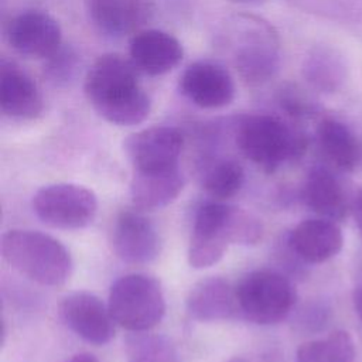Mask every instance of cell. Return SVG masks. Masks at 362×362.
Masks as SVG:
<instances>
[{
	"label": "cell",
	"mask_w": 362,
	"mask_h": 362,
	"mask_svg": "<svg viewBox=\"0 0 362 362\" xmlns=\"http://www.w3.org/2000/svg\"><path fill=\"white\" fill-rule=\"evenodd\" d=\"M130 58L119 54L99 57L88 69L83 92L93 110L116 126H136L151 110V100L139 81Z\"/></svg>",
	"instance_id": "obj_1"
},
{
	"label": "cell",
	"mask_w": 362,
	"mask_h": 362,
	"mask_svg": "<svg viewBox=\"0 0 362 362\" xmlns=\"http://www.w3.org/2000/svg\"><path fill=\"white\" fill-rule=\"evenodd\" d=\"M262 235V222L252 212L222 201H206L195 212L188 262L194 269L211 267L230 245H256Z\"/></svg>",
	"instance_id": "obj_2"
},
{
	"label": "cell",
	"mask_w": 362,
	"mask_h": 362,
	"mask_svg": "<svg viewBox=\"0 0 362 362\" xmlns=\"http://www.w3.org/2000/svg\"><path fill=\"white\" fill-rule=\"evenodd\" d=\"M222 45L232 64L247 85L257 86L270 81L280 65V41L274 28L255 16H238L226 24Z\"/></svg>",
	"instance_id": "obj_3"
},
{
	"label": "cell",
	"mask_w": 362,
	"mask_h": 362,
	"mask_svg": "<svg viewBox=\"0 0 362 362\" xmlns=\"http://www.w3.org/2000/svg\"><path fill=\"white\" fill-rule=\"evenodd\" d=\"M0 252L13 269L41 286H62L74 270L69 250L58 239L38 230L4 232L0 239Z\"/></svg>",
	"instance_id": "obj_4"
},
{
	"label": "cell",
	"mask_w": 362,
	"mask_h": 362,
	"mask_svg": "<svg viewBox=\"0 0 362 362\" xmlns=\"http://www.w3.org/2000/svg\"><path fill=\"white\" fill-rule=\"evenodd\" d=\"M235 141L240 153L266 173L303 154L307 140L301 132L274 115H250L239 120Z\"/></svg>",
	"instance_id": "obj_5"
},
{
	"label": "cell",
	"mask_w": 362,
	"mask_h": 362,
	"mask_svg": "<svg viewBox=\"0 0 362 362\" xmlns=\"http://www.w3.org/2000/svg\"><path fill=\"white\" fill-rule=\"evenodd\" d=\"M107 305L115 322L132 332L154 328L165 314V297L160 283L140 273L115 280Z\"/></svg>",
	"instance_id": "obj_6"
},
{
	"label": "cell",
	"mask_w": 362,
	"mask_h": 362,
	"mask_svg": "<svg viewBox=\"0 0 362 362\" xmlns=\"http://www.w3.org/2000/svg\"><path fill=\"white\" fill-rule=\"evenodd\" d=\"M239 311L252 322L273 325L283 321L296 304V288L277 270L256 269L235 286Z\"/></svg>",
	"instance_id": "obj_7"
},
{
	"label": "cell",
	"mask_w": 362,
	"mask_h": 362,
	"mask_svg": "<svg viewBox=\"0 0 362 362\" xmlns=\"http://www.w3.org/2000/svg\"><path fill=\"white\" fill-rule=\"evenodd\" d=\"M33 211L45 225L74 230L92 223L98 212L95 192L83 185L57 182L40 188L33 197Z\"/></svg>",
	"instance_id": "obj_8"
},
{
	"label": "cell",
	"mask_w": 362,
	"mask_h": 362,
	"mask_svg": "<svg viewBox=\"0 0 362 362\" xmlns=\"http://www.w3.org/2000/svg\"><path fill=\"white\" fill-rule=\"evenodd\" d=\"M182 134L171 126H150L124 140V153L133 171H158L178 167Z\"/></svg>",
	"instance_id": "obj_9"
},
{
	"label": "cell",
	"mask_w": 362,
	"mask_h": 362,
	"mask_svg": "<svg viewBox=\"0 0 362 362\" xmlns=\"http://www.w3.org/2000/svg\"><path fill=\"white\" fill-rule=\"evenodd\" d=\"M8 45L30 58L47 59L62 47V31L58 21L42 10H25L6 25Z\"/></svg>",
	"instance_id": "obj_10"
},
{
	"label": "cell",
	"mask_w": 362,
	"mask_h": 362,
	"mask_svg": "<svg viewBox=\"0 0 362 362\" xmlns=\"http://www.w3.org/2000/svg\"><path fill=\"white\" fill-rule=\"evenodd\" d=\"M59 315L72 332L92 345H105L115 337L116 322L109 305L89 291L65 296L59 304Z\"/></svg>",
	"instance_id": "obj_11"
},
{
	"label": "cell",
	"mask_w": 362,
	"mask_h": 362,
	"mask_svg": "<svg viewBox=\"0 0 362 362\" xmlns=\"http://www.w3.org/2000/svg\"><path fill=\"white\" fill-rule=\"evenodd\" d=\"M180 92L202 109H221L235 99V82L230 72L212 61H195L180 76Z\"/></svg>",
	"instance_id": "obj_12"
},
{
	"label": "cell",
	"mask_w": 362,
	"mask_h": 362,
	"mask_svg": "<svg viewBox=\"0 0 362 362\" xmlns=\"http://www.w3.org/2000/svg\"><path fill=\"white\" fill-rule=\"evenodd\" d=\"M112 247L119 259L132 264L154 260L160 253V236L153 222L137 211H122L112 229Z\"/></svg>",
	"instance_id": "obj_13"
},
{
	"label": "cell",
	"mask_w": 362,
	"mask_h": 362,
	"mask_svg": "<svg viewBox=\"0 0 362 362\" xmlns=\"http://www.w3.org/2000/svg\"><path fill=\"white\" fill-rule=\"evenodd\" d=\"M184 48L170 33L143 28L132 35L129 58L140 74L160 76L173 71L182 59Z\"/></svg>",
	"instance_id": "obj_14"
},
{
	"label": "cell",
	"mask_w": 362,
	"mask_h": 362,
	"mask_svg": "<svg viewBox=\"0 0 362 362\" xmlns=\"http://www.w3.org/2000/svg\"><path fill=\"white\" fill-rule=\"evenodd\" d=\"M92 24L105 35L124 37L136 34L154 16L153 0H88Z\"/></svg>",
	"instance_id": "obj_15"
},
{
	"label": "cell",
	"mask_w": 362,
	"mask_h": 362,
	"mask_svg": "<svg viewBox=\"0 0 362 362\" xmlns=\"http://www.w3.org/2000/svg\"><path fill=\"white\" fill-rule=\"evenodd\" d=\"M0 109L7 117L17 120L35 119L44 109V100L34 79L6 58L0 61Z\"/></svg>",
	"instance_id": "obj_16"
},
{
	"label": "cell",
	"mask_w": 362,
	"mask_h": 362,
	"mask_svg": "<svg viewBox=\"0 0 362 362\" xmlns=\"http://www.w3.org/2000/svg\"><path fill=\"white\" fill-rule=\"evenodd\" d=\"M185 307L189 317L201 322L229 320L239 311L236 288L223 277H205L189 288Z\"/></svg>",
	"instance_id": "obj_17"
},
{
	"label": "cell",
	"mask_w": 362,
	"mask_h": 362,
	"mask_svg": "<svg viewBox=\"0 0 362 362\" xmlns=\"http://www.w3.org/2000/svg\"><path fill=\"white\" fill-rule=\"evenodd\" d=\"M291 252L305 263H322L342 247L344 236L335 221L313 218L300 222L288 235Z\"/></svg>",
	"instance_id": "obj_18"
},
{
	"label": "cell",
	"mask_w": 362,
	"mask_h": 362,
	"mask_svg": "<svg viewBox=\"0 0 362 362\" xmlns=\"http://www.w3.org/2000/svg\"><path fill=\"white\" fill-rule=\"evenodd\" d=\"M301 75L311 90L321 95H334L344 88L348 79V62L339 48L320 42L305 52Z\"/></svg>",
	"instance_id": "obj_19"
},
{
	"label": "cell",
	"mask_w": 362,
	"mask_h": 362,
	"mask_svg": "<svg viewBox=\"0 0 362 362\" xmlns=\"http://www.w3.org/2000/svg\"><path fill=\"white\" fill-rule=\"evenodd\" d=\"M303 202L321 218L339 221L348 212L345 189L339 178L327 165L308 170L301 187Z\"/></svg>",
	"instance_id": "obj_20"
},
{
	"label": "cell",
	"mask_w": 362,
	"mask_h": 362,
	"mask_svg": "<svg viewBox=\"0 0 362 362\" xmlns=\"http://www.w3.org/2000/svg\"><path fill=\"white\" fill-rule=\"evenodd\" d=\"M184 188L180 167L158 171H133L130 198L140 211L160 209L177 199Z\"/></svg>",
	"instance_id": "obj_21"
},
{
	"label": "cell",
	"mask_w": 362,
	"mask_h": 362,
	"mask_svg": "<svg viewBox=\"0 0 362 362\" xmlns=\"http://www.w3.org/2000/svg\"><path fill=\"white\" fill-rule=\"evenodd\" d=\"M315 140L325 160L335 168L352 171L362 161V143L344 122L335 117L320 120Z\"/></svg>",
	"instance_id": "obj_22"
},
{
	"label": "cell",
	"mask_w": 362,
	"mask_h": 362,
	"mask_svg": "<svg viewBox=\"0 0 362 362\" xmlns=\"http://www.w3.org/2000/svg\"><path fill=\"white\" fill-rule=\"evenodd\" d=\"M243 184L245 170L233 158L211 160L202 165L199 173L201 188L216 201L235 197Z\"/></svg>",
	"instance_id": "obj_23"
},
{
	"label": "cell",
	"mask_w": 362,
	"mask_h": 362,
	"mask_svg": "<svg viewBox=\"0 0 362 362\" xmlns=\"http://www.w3.org/2000/svg\"><path fill=\"white\" fill-rule=\"evenodd\" d=\"M355 358L354 339L342 329L304 342L296 352V362H355Z\"/></svg>",
	"instance_id": "obj_24"
},
{
	"label": "cell",
	"mask_w": 362,
	"mask_h": 362,
	"mask_svg": "<svg viewBox=\"0 0 362 362\" xmlns=\"http://www.w3.org/2000/svg\"><path fill=\"white\" fill-rule=\"evenodd\" d=\"M124 345L126 362H181L175 345L161 334L133 332Z\"/></svg>",
	"instance_id": "obj_25"
},
{
	"label": "cell",
	"mask_w": 362,
	"mask_h": 362,
	"mask_svg": "<svg viewBox=\"0 0 362 362\" xmlns=\"http://www.w3.org/2000/svg\"><path fill=\"white\" fill-rule=\"evenodd\" d=\"M303 10L339 23H362V0H291Z\"/></svg>",
	"instance_id": "obj_26"
},
{
	"label": "cell",
	"mask_w": 362,
	"mask_h": 362,
	"mask_svg": "<svg viewBox=\"0 0 362 362\" xmlns=\"http://www.w3.org/2000/svg\"><path fill=\"white\" fill-rule=\"evenodd\" d=\"M280 107L291 117H308L317 113L318 103L315 99L297 83H284L277 90Z\"/></svg>",
	"instance_id": "obj_27"
},
{
	"label": "cell",
	"mask_w": 362,
	"mask_h": 362,
	"mask_svg": "<svg viewBox=\"0 0 362 362\" xmlns=\"http://www.w3.org/2000/svg\"><path fill=\"white\" fill-rule=\"evenodd\" d=\"M78 55L71 47H61L55 54L47 58L45 75L55 85L71 82L78 71Z\"/></svg>",
	"instance_id": "obj_28"
},
{
	"label": "cell",
	"mask_w": 362,
	"mask_h": 362,
	"mask_svg": "<svg viewBox=\"0 0 362 362\" xmlns=\"http://www.w3.org/2000/svg\"><path fill=\"white\" fill-rule=\"evenodd\" d=\"M351 211L355 219V225L362 233V188L355 194L352 204H351Z\"/></svg>",
	"instance_id": "obj_29"
},
{
	"label": "cell",
	"mask_w": 362,
	"mask_h": 362,
	"mask_svg": "<svg viewBox=\"0 0 362 362\" xmlns=\"http://www.w3.org/2000/svg\"><path fill=\"white\" fill-rule=\"evenodd\" d=\"M352 301H354L355 313H356L358 317L362 320V281H359V283L356 284V287L354 288Z\"/></svg>",
	"instance_id": "obj_30"
},
{
	"label": "cell",
	"mask_w": 362,
	"mask_h": 362,
	"mask_svg": "<svg viewBox=\"0 0 362 362\" xmlns=\"http://www.w3.org/2000/svg\"><path fill=\"white\" fill-rule=\"evenodd\" d=\"M65 362H99V359L89 352H78L72 355L69 359H66Z\"/></svg>",
	"instance_id": "obj_31"
},
{
	"label": "cell",
	"mask_w": 362,
	"mask_h": 362,
	"mask_svg": "<svg viewBox=\"0 0 362 362\" xmlns=\"http://www.w3.org/2000/svg\"><path fill=\"white\" fill-rule=\"evenodd\" d=\"M230 3L235 4H242V6H260L263 3H266L267 0H228Z\"/></svg>",
	"instance_id": "obj_32"
},
{
	"label": "cell",
	"mask_w": 362,
	"mask_h": 362,
	"mask_svg": "<svg viewBox=\"0 0 362 362\" xmlns=\"http://www.w3.org/2000/svg\"><path fill=\"white\" fill-rule=\"evenodd\" d=\"M226 362H247V361L243 359V358H232V359H229Z\"/></svg>",
	"instance_id": "obj_33"
}]
</instances>
